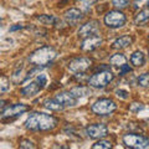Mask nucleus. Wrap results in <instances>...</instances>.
Returning a JSON list of instances; mask_svg holds the SVG:
<instances>
[{"label": "nucleus", "mask_w": 149, "mask_h": 149, "mask_svg": "<svg viewBox=\"0 0 149 149\" xmlns=\"http://www.w3.org/2000/svg\"><path fill=\"white\" fill-rule=\"evenodd\" d=\"M58 120L54 116L42 113V112H32L25 120V128L34 132H49L57 127Z\"/></svg>", "instance_id": "nucleus-1"}, {"label": "nucleus", "mask_w": 149, "mask_h": 149, "mask_svg": "<svg viewBox=\"0 0 149 149\" xmlns=\"http://www.w3.org/2000/svg\"><path fill=\"white\" fill-rule=\"evenodd\" d=\"M57 57V51H56L52 46H42V47L35 50L34 52H31L29 56V62L34 66H46L50 62H52Z\"/></svg>", "instance_id": "nucleus-2"}, {"label": "nucleus", "mask_w": 149, "mask_h": 149, "mask_svg": "<svg viewBox=\"0 0 149 149\" xmlns=\"http://www.w3.org/2000/svg\"><path fill=\"white\" fill-rule=\"evenodd\" d=\"M104 25L109 29H119L127 22V16L120 10H109L104 15Z\"/></svg>", "instance_id": "nucleus-3"}, {"label": "nucleus", "mask_w": 149, "mask_h": 149, "mask_svg": "<svg viewBox=\"0 0 149 149\" xmlns=\"http://www.w3.org/2000/svg\"><path fill=\"white\" fill-rule=\"evenodd\" d=\"M113 80V74L109 70H104V71H100L93 73L92 76L88 78L87 83L90 85V87L93 88H104L109 85Z\"/></svg>", "instance_id": "nucleus-4"}, {"label": "nucleus", "mask_w": 149, "mask_h": 149, "mask_svg": "<svg viewBox=\"0 0 149 149\" xmlns=\"http://www.w3.org/2000/svg\"><path fill=\"white\" fill-rule=\"evenodd\" d=\"M123 144L132 149H148L149 138L142 136V134L127 133L123 136Z\"/></svg>", "instance_id": "nucleus-5"}, {"label": "nucleus", "mask_w": 149, "mask_h": 149, "mask_svg": "<svg viewBox=\"0 0 149 149\" xmlns=\"http://www.w3.org/2000/svg\"><path fill=\"white\" fill-rule=\"evenodd\" d=\"M92 112L98 116H108L117 109L116 102L111 98H100L92 104Z\"/></svg>", "instance_id": "nucleus-6"}, {"label": "nucleus", "mask_w": 149, "mask_h": 149, "mask_svg": "<svg viewBox=\"0 0 149 149\" xmlns=\"http://www.w3.org/2000/svg\"><path fill=\"white\" fill-rule=\"evenodd\" d=\"M30 109V107L24 103H15L13 106H9L6 108L1 109V119L5 120L6 118H11V117H17L21 116L22 113H25Z\"/></svg>", "instance_id": "nucleus-7"}, {"label": "nucleus", "mask_w": 149, "mask_h": 149, "mask_svg": "<svg viewBox=\"0 0 149 149\" xmlns=\"http://www.w3.org/2000/svg\"><path fill=\"white\" fill-rule=\"evenodd\" d=\"M92 65V60L88 57H77L73 58L68 62L67 68L68 71H71L73 73H78V72H83L87 68H90Z\"/></svg>", "instance_id": "nucleus-8"}, {"label": "nucleus", "mask_w": 149, "mask_h": 149, "mask_svg": "<svg viewBox=\"0 0 149 149\" xmlns=\"http://www.w3.org/2000/svg\"><path fill=\"white\" fill-rule=\"evenodd\" d=\"M86 133L91 139H102L108 136V128L103 123H95L86 128Z\"/></svg>", "instance_id": "nucleus-9"}, {"label": "nucleus", "mask_w": 149, "mask_h": 149, "mask_svg": "<svg viewBox=\"0 0 149 149\" xmlns=\"http://www.w3.org/2000/svg\"><path fill=\"white\" fill-rule=\"evenodd\" d=\"M100 27V22L97 20H90L86 24H83L80 30H78V36L80 37H88L92 35H96Z\"/></svg>", "instance_id": "nucleus-10"}, {"label": "nucleus", "mask_w": 149, "mask_h": 149, "mask_svg": "<svg viewBox=\"0 0 149 149\" xmlns=\"http://www.w3.org/2000/svg\"><path fill=\"white\" fill-rule=\"evenodd\" d=\"M102 42H103V40H102V37L100 35H92V36L85 37V40L82 41L81 49L83 51H93L98 46H101Z\"/></svg>", "instance_id": "nucleus-11"}, {"label": "nucleus", "mask_w": 149, "mask_h": 149, "mask_svg": "<svg viewBox=\"0 0 149 149\" xmlns=\"http://www.w3.org/2000/svg\"><path fill=\"white\" fill-rule=\"evenodd\" d=\"M63 17L68 25H76L83 19V14L80 9L72 8V9H68V10L63 14Z\"/></svg>", "instance_id": "nucleus-12"}, {"label": "nucleus", "mask_w": 149, "mask_h": 149, "mask_svg": "<svg viewBox=\"0 0 149 149\" xmlns=\"http://www.w3.org/2000/svg\"><path fill=\"white\" fill-rule=\"evenodd\" d=\"M63 107H74L77 104V98L71 92H60L55 97Z\"/></svg>", "instance_id": "nucleus-13"}, {"label": "nucleus", "mask_w": 149, "mask_h": 149, "mask_svg": "<svg viewBox=\"0 0 149 149\" xmlns=\"http://www.w3.org/2000/svg\"><path fill=\"white\" fill-rule=\"evenodd\" d=\"M36 19L39 20L41 24L49 25V26H56V27H62L63 21L60 17L55 15H47V14H42V15H37Z\"/></svg>", "instance_id": "nucleus-14"}, {"label": "nucleus", "mask_w": 149, "mask_h": 149, "mask_svg": "<svg viewBox=\"0 0 149 149\" xmlns=\"http://www.w3.org/2000/svg\"><path fill=\"white\" fill-rule=\"evenodd\" d=\"M41 90H42V87H41L36 81H34V82H30L27 86L22 87L20 93L24 97H32V96L37 95V93H39Z\"/></svg>", "instance_id": "nucleus-15"}, {"label": "nucleus", "mask_w": 149, "mask_h": 149, "mask_svg": "<svg viewBox=\"0 0 149 149\" xmlns=\"http://www.w3.org/2000/svg\"><path fill=\"white\" fill-rule=\"evenodd\" d=\"M132 42H133L132 36L124 35V36H120V37H118L117 40L113 41V44H112V49L113 50H123V49H127L128 46L132 45Z\"/></svg>", "instance_id": "nucleus-16"}, {"label": "nucleus", "mask_w": 149, "mask_h": 149, "mask_svg": "<svg viewBox=\"0 0 149 149\" xmlns=\"http://www.w3.org/2000/svg\"><path fill=\"white\" fill-rule=\"evenodd\" d=\"M130 63L133 65L134 67H142L144 63H146V55H144L142 51H134L130 56Z\"/></svg>", "instance_id": "nucleus-17"}, {"label": "nucleus", "mask_w": 149, "mask_h": 149, "mask_svg": "<svg viewBox=\"0 0 149 149\" xmlns=\"http://www.w3.org/2000/svg\"><path fill=\"white\" fill-rule=\"evenodd\" d=\"M70 92H71L76 98H82V97L91 95V88L87 87V86H76V87L71 88Z\"/></svg>", "instance_id": "nucleus-18"}, {"label": "nucleus", "mask_w": 149, "mask_h": 149, "mask_svg": "<svg viewBox=\"0 0 149 149\" xmlns=\"http://www.w3.org/2000/svg\"><path fill=\"white\" fill-rule=\"evenodd\" d=\"M44 106H45V108H47L50 111H54V112H60V111H62L65 107L60 103V102L56 100V98H49V100H46L44 102Z\"/></svg>", "instance_id": "nucleus-19"}, {"label": "nucleus", "mask_w": 149, "mask_h": 149, "mask_svg": "<svg viewBox=\"0 0 149 149\" xmlns=\"http://www.w3.org/2000/svg\"><path fill=\"white\" fill-rule=\"evenodd\" d=\"M109 63L111 65H113V66H123V65L127 63V57L123 55V54H114V55H112L111 56V58H109Z\"/></svg>", "instance_id": "nucleus-20"}, {"label": "nucleus", "mask_w": 149, "mask_h": 149, "mask_svg": "<svg viewBox=\"0 0 149 149\" xmlns=\"http://www.w3.org/2000/svg\"><path fill=\"white\" fill-rule=\"evenodd\" d=\"M149 20V9H144V10L139 11L136 17H134V24L136 25H142L144 22H147Z\"/></svg>", "instance_id": "nucleus-21"}, {"label": "nucleus", "mask_w": 149, "mask_h": 149, "mask_svg": "<svg viewBox=\"0 0 149 149\" xmlns=\"http://www.w3.org/2000/svg\"><path fill=\"white\" fill-rule=\"evenodd\" d=\"M93 149H109L112 148V143L109 141H106V139H100L98 142H96L95 144L92 146Z\"/></svg>", "instance_id": "nucleus-22"}, {"label": "nucleus", "mask_w": 149, "mask_h": 149, "mask_svg": "<svg viewBox=\"0 0 149 149\" xmlns=\"http://www.w3.org/2000/svg\"><path fill=\"white\" fill-rule=\"evenodd\" d=\"M137 83H138V86H139V87H143V88L149 87V72L142 73L141 76L138 77Z\"/></svg>", "instance_id": "nucleus-23"}, {"label": "nucleus", "mask_w": 149, "mask_h": 149, "mask_svg": "<svg viewBox=\"0 0 149 149\" xmlns=\"http://www.w3.org/2000/svg\"><path fill=\"white\" fill-rule=\"evenodd\" d=\"M9 88H10V80L6 76H1L0 78V92L5 93L9 91Z\"/></svg>", "instance_id": "nucleus-24"}, {"label": "nucleus", "mask_w": 149, "mask_h": 149, "mask_svg": "<svg viewBox=\"0 0 149 149\" xmlns=\"http://www.w3.org/2000/svg\"><path fill=\"white\" fill-rule=\"evenodd\" d=\"M35 81L39 83V85L41 86V87H45L46 85H47V76H46L45 73H39L36 76V78H35Z\"/></svg>", "instance_id": "nucleus-25"}, {"label": "nucleus", "mask_w": 149, "mask_h": 149, "mask_svg": "<svg viewBox=\"0 0 149 149\" xmlns=\"http://www.w3.org/2000/svg\"><path fill=\"white\" fill-rule=\"evenodd\" d=\"M112 4L117 9H124L129 5V0H112Z\"/></svg>", "instance_id": "nucleus-26"}, {"label": "nucleus", "mask_w": 149, "mask_h": 149, "mask_svg": "<svg viewBox=\"0 0 149 149\" xmlns=\"http://www.w3.org/2000/svg\"><path fill=\"white\" fill-rule=\"evenodd\" d=\"M20 148H22V149H34V148H36V146H35V143L34 142H31V141H29V139H22V141L20 142Z\"/></svg>", "instance_id": "nucleus-27"}, {"label": "nucleus", "mask_w": 149, "mask_h": 149, "mask_svg": "<svg viewBox=\"0 0 149 149\" xmlns=\"http://www.w3.org/2000/svg\"><path fill=\"white\" fill-rule=\"evenodd\" d=\"M116 96L119 97V98H122V100H127L128 97H129V93H128V91H125V90H122V88H119V90L116 91Z\"/></svg>", "instance_id": "nucleus-28"}, {"label": "nucleus", "mask_w": 149, "mask_h": 149, "mask_svg": "<svg viewBox=\"0 0 149 149\" xmlns=\"http://www.w3.org/2000/svg\"><path fill=\"white\" fill-rule=\"evenodd\" d=\"M143 108H144V106L142 103H137V102L132 103V104H130V107H129V109L132 111V112H139V111L143 109Z\"/></svg>", "instance_id": "nucleus-29"}, {"label": "nucleus", "mask_w": 149, "mask_h": 149, "mask_svg": "<svg viewBox=\"0 0 149 149\" xmlns=\"http://www.w3.org/2000/svg\"><path fill=\"white\" fill-rule=\"evenodd\" d=\"M98 0H82V6L86 9V10H88L93 4H96Z\"/></svg>", "instance_id": "nucleus-30"}, {"label": "nucleus", "mask_w": 149, "mask_h": 149, "mask_svg": "<svg viewBox=\"0 0 149 149\" xmlns=\"http://www.w3.org/2000/svg\"><path fill=\"white\" fill-rule=\"evenodd\" d=\"M132 71V68H130L128 65H123V66H120V71H119V76H123L124 73L127 72H130Z\"/></svg>", "instance_id": "nucleus-31"}, {"label": "nucleus", "mask_w": 149, "mask_h": 149, "mask_svg": "<svg viewBox=\"0 0 149 149\" xmlns=\"http://www.w3.org/2000/svg\"><path fill=\"white\" fill-rule=\"evenodd\" d=\"M22 25H20V24H16V25H14V26H11L10 29H9V31H16V30H20V29H22Z\"/></svg>", "instance_id": "nucleus-32"}, {"label": "nucleus", "mask_w": 149, "mask_h": 149, "mask_svg": "<svg viewBox=\"0 0 149 149\" xmlns=\"http://www.w3.org/2000/svg\"><path fill=\"white\" fill-rule=\"evenodd\" d=\"M148 39H149V37H148Z\"/></svg>", "instance_id": "nucleus-33"}]
</instances>
